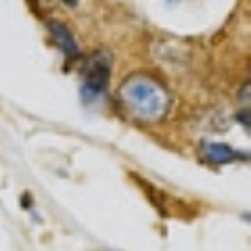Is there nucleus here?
Instances as JSON below:
<instances>
[{
    "label": "nucleus",
    "mask_w": 251,
    "mask_h": 251,
    "mask_svg": "<svg viewBox=\"0 0 251 251\" xmlns=\"http://www.w3.org/2000/svg\"><path fill=\"white\" fill-rule=\"evenodd\" d=\"M120 99L124 107L143 122L159 120L168 109V94L163 86L147 75L128 77L120 88Z\"/></svg>",
    "instance_id": "nucleus-1"
},
{
    "label": "nucleus",
    "mask_w": 251,
    "mask_h": 251,
    "mask_svg": "<svg viewBox=\"0 0 251 251\" xmlns=\"http://www.w3.org/2000/svg\"><path fill=\"white\" fill-rule=\"evenodd\" d=\"M201 153H203V157H205V161L218 163V166L239 159V153L234 151L232 147L224 145V143H203L201 145Z\"/></svg>",
    "instance_id": "nucleus-4"
},
{
    "label": "nucleus",
    "mask_w": 251,
    "mask_h": 251,
    "mask_svg": "<svg viewBox=\"0 0 251 251\" xmlns=\"http://www.w3.org/2000/svg\"><path fill=\"white\" fill-rule=\"evenodd\" d=\"M49 29L54 38V44H57L67 57H77V54H80V49H77V44H75L74 34L63 25L61 21H49Z\"/></svg>",
    "instance_id": "nucleus-3"
},
{
    "label": "nucleus",
    "mask_w": 251,
    "mask_h": 251,
    "mask_svg": "<svg viewBox=\"0 0 251 251\" xmlns=\"http://www.w3.org/2000/svg\"><path fill=\"white\" fill-rule=\"evenodd\" d=\"M111 74V57L107 52H97L86 61L82 69V97L86 100H94L103 97Z\"/></svg>",
    "instance_id": "nucleus-2"
}]
</instances>
